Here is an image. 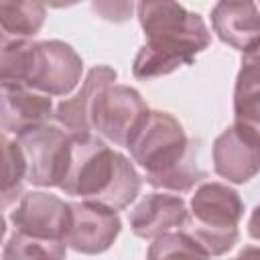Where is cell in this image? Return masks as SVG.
Masks as SVG:
<instances>
[{"instance_id":"obj_20","label":"cell","mask_w":260,"mask_h":260,"mask_svg":"<svg viewBox=\"0 0 260 260\" xmlns=\"http://www.w3.org/2000/svg\"><path fill=\"white\" fill-rule=\"evenodd\" d=\"M232 260H260V246H244Z\"/></svg>"},{"instance_id":"obj_17","label":"cell","mask_w":260,"mask_h":260,"mask_svg":"<svg viewBox=\"0 0 260 260\" xmlns=\"http://www.w3.org/2000/svg\"><path fill=\"white\" fill-rule=\"evenodd\" d=\"M146 260H211V256L183 230L162 234L152 240Z\"/></svg>"},{"instance_id":"obj_13","label":"cell","mask_w":260,"mask_h":260,"mask_svg":"<svg viewBox=\"0 0 260 260\" xmlns=\"http://www.w3.org/2000/svg\"><path fill=\"white\" fill-rule=\"evenodd\" d=\"M53 116V98L24 85H2V134H14L16 138L49 124Z\"/></svg>"},{"instance_id":"obj_4","label":"cell","mask_w":260,"mask_h":260,"mask_svg":"<svg viewBox=\"0 0 260 260\" xmlns=\"http://www.w3.org/2000/svg\"><path fill=\"white\" fill-rule=\"evenodd\" d=\"M83 59L63 41H8L0 45L2 85H24L49 98L69 95L81 81Z\"/></svg>"},{"instance_id":"obj_10","label":"cell","mask_w":260,"mask_h":260,"mask_svg":"<svg viewBox=\"0 0 260 260\" xmlns=\"http://www.w3.org/2000/svg\"><path fill=\"white\" fill-rule=\"evenodd\" d=\"M213 171L234 185H244L260 173V140L242 124L228 126L211 148Z\"/></svg>"},{"instance_id":"obj_12","label":"cell","mask_w":260,"mask_h":260,"mask_svg":"<svg viewBox=\"0 0 260 260\" xmlns=\"http://www.w3.org/2000/svg\"><path fill=\"white\" fill-rule=\"evenodd\" d=\"M211 26L221 43L242 55L260 47V6L256 2H217L211 8Z\"/></svg>"},{"instance_id":"obj_7","label":"cell","mask_w":260,"mask_h":260,"mask_svg":"<svg viewBox=\"0 0 260 260\" xmlns=\"http://www.w3.org/2000/svg\"><path fill=\"white\" fill-rule=\"evenodd\" d=\"M26 158V181L37 187H61L69 162L73 134L59 124H45L16 136Z\"/></svg>"},{"instance_id":"obj_3","label":"cell","mask_w":260,"mask_h":260,"mask_svg":"<svg viewBox=\"0 0 260 260\" xmlns=\"http://www.w3.org/2000/svg\"><path fill=\"white\" fill-rule=\"evenodd\" d=\"M140 183L126 154L95 134H73L69 171L59 187L65 195L122 211L138 197Z\"/></svg>"},{"instance_id":"obj_6","label":"cell","mask_w":260,"mask_h":260,"mask_svg":"<svg viewBox=\"0 0 260 260\" xmlns=\"http://www.w3.org/2000/svg\"><path fill=\"white\" fill-rule=\"evenodd\" d=\"M148 114L150 110L138 89L112 83L104 87L93 100L89 126L91 132L102 140H108L114 146H128Z\"/></svg>"},{"instance_id":"obj_14","label":"cell","mask_w":260,"mask_h":260,"mask_svg":"<svg viewBox=\"0 0 260 260\" xmlns=\"http://www.w3.org/2000/svg\"><path fill=\"white\" fill-rule=\"evenodd\" d=\"M116 77L118 73L110 65L91 67L85 73L81 87L71 98H65L63 102L55 106V116H53L55 124H59L71 134H93L89 126V114H91L93 100L104 87L116 83Z\"/></svg>"},{"instance_id":"obj_11","label":"cell","mask_w":260,"mask_h":260,"mask_svg":"<svg viewBox=\"0 0 260 260\" xmlns=\"http://www.w3.org/2000/svg\"><path fill=\"white\" fill-rule=\"evenodd\" d=\"M189 217V207L181 195L154 191L144 195L128 213L130 230L142 240H154L162 234L183 228Z\"/></svg>"},{"instance_id":"obj_2","label":"cell","mask_w":260,"mask_h":260,"mask_svg":"<svg viewBox=\"0 0 260 260\" xmlns=\"http://www.w3.org/2000/svg\"><path fill=\"white\" fill-rule=\"evenodd\" d=\"M126 148L154 189L179 195L207 177L197 162L195 140L187 136L183 124L169 112L150 110Z\"/></svg>"},{"instance_id":"obj_8","label":"cell","mask_w":260,"mask_h":260,"mask_svg":"<svg viewBox=\"0 0 260 260\" xmlns=\"http://www.w3.org/2000/svg\"><path fill=\"white\" fill-rule=\"evenodd\" d=\"M8 221L14 232L37 238L65 240L71 223V201L49 191H26L8 211Z\"/></svg>"},{"instance_id":"obj_9","label":"cell","mask_w":260,"mask_h":260,"mask_svg":"<svg viewBox=\"0 0 260 260\" xmlns=\"http://www.w3.org/2000/svg\"><path fill=\"white\" fill-rule=\"evenodd\" d=\"M120 230L118 211L91 201H71V223L65 244L77 254L95 256L112 248Z\"/></svg>"},{"instance_id":"obj_5","label":"cell","mask_w":260,"mask_h":260,"mask_svg":"<svg viewBox=\"0 0 260 260\" xmlns=\"http://www.w3.org/2000/svg\"><path fill=\"white\" fill-rule=\"evenodd\" d=\"M244 201L225 183H201L189 201V217L181 228L211 258L228 254L240 238Z\"/></svg>"},{"instance_id":"obj_19","label":"cell","mask_w":260,"mask_h":260,"mask_svg":"<svg viewBox=\"0 0 260 260\" xmlns=\"http://www.w3.org/2000/svg\"><path fill=\"white\" fill-rule=\"evenodd\" d=\"M248 236L260 242V203L250 213V219H248Z\"/></svg>"},{"instance_id":"obj_15","label":"cell","mask_w":260,"mask_h":260,"mask_svg":"<svg viewBox=\"0 0 260 260\" xmlns=\"http://www.w3.org/2000/svg\"><path fill=\"white\" fill-rule=\"evenodd\" d=\"M47 8L30 0H2L0 2V28L2 39L30 41L45 24Z\"/></svg>"},{"instance_id":"obj_18","label":"cell","mask_w":260,"mask_h":260,"mask_svg":"<svg viewBox=\"0 0 260 260\" xmlns=\"http://www.w3.org/2000/svg\"><path fill=\"white\" fill-rule=\"evenodd\" d=\"M2 154H4V181H2V207L8 209L22 195V181L26 179V158L22 146L16 138L2 134Z\"/></svg>"},{"instance_id":"obj_21","label":"cell","mask_w":260,"mask_h":260,"mask_svg":"<svg viewBox=\"0 0 260 260\" xmlns=\"http://www.w3.org/2000/svg\"><path fill=\"white\" fill-rule=\"evenodd\" d=\"M258 6H260V4H258Z\"/></svg>"},{"instance_id":"obj_16","label":"cell","mask_w":260,"mask_h":260,"mask_svg":"<svg viewBox=\"0 0 260 260\" xmlns=\"http://www.w3.org/2000/svg\"><path fill=\"white\" fill-rule=\"evenodd\" d=\"M67 248L65 240H49L14 232L4 244L2 260H65Z\"/></svg>"},{"instance_id":"obj_1","label":"cell","mask_w":260,"mask_h":260,"mask_svg":"<svg viewBox=\"0 0 260 260\" xmlns=\"http://www.w3.org/2000/svg\"><path fill=\"white\" fill-rule=\"evenodd\" d=\"M146 43L138 49L132 73L136 79H156L191 65L211 43L205 20L171 0H144L136 4Z\"/></svg>"}]
</instances>
